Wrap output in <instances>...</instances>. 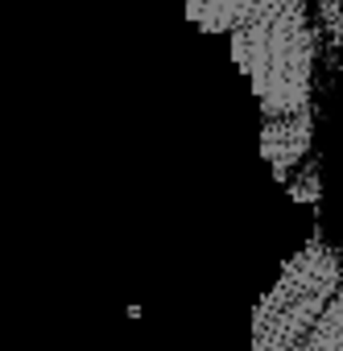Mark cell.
<instances>
[{"label": "cell", "instance_id": "3957f363", "mask_svg": "<svg viewBox=\"0 0 343 351\" xmlns=\"http://www.w3.org/2000/svg\"><path fill=\"white\" fill-rule=\"evenodd\" d=\"M310 0H187V17L203 34H240L257 21H269L277 13L302 9Z\"/></svg>", "mask_w": 343, "mask_h": 351}, {"label": "cell", "instance_id": "6da1fadb", "mask_svg": "<svg viewBox=\"0 0 343 351\" xmlns=\"http://www.w3.org/2000/svg\"><path fill=\"white\" fill-rule=\"evenodd\" d=\"M252 351H343V248L302 244L252 306Z\"/></svg>", "mask_w": 343, "mask_h": 351}, {"label": "cell", "instance_id": "8992f818", "mask_svg": "<svg viewBox=\"0 0 343 351\" xmlns=\"http://www.w3.org/2000/svg\"><path fill=\"white\" fill-rule=\"evenodd\" d=\"M289 199L294 203H318V195H322V165H318V157H306L294 173H289Z\"/></svg>", "mask_w": 343, "mask_h": 351}, {"label": "cell", "instance_id": "7a4b0ae2", "mask_svg": "<svg viewBox=\"0 0 343 351\" xmlns=\"http://www.w3.org/2000/svg\"><path fill=\"white\" fill-rule=\"evenodd\" d=\"M322 58L335 71L327 42H322V29L314 21V0L302 9L277 13L269 21H257V25L232 34V62L248 75L265 120L298 116V112L314 108Z\"/></svg>", "mask_w": 343, "mask_h": 351}, {"label": "cell", "instance_id": "277c9868", "mask_svg": "<svg viewBox=\"0 0 343 351\" xmlns=\"http://www.w3.org/2000/svg\"><path fill=\"white\" fill-rule=\"evenodd\" d=\"M310 141H314V108L261 124V157L273 165L277 182H289V173L310 157Z\"/></svg>", "mask_w": 343, "mask_h": 351}, {"label": "cell", "instance_id": "5b68a950", "mask_svg": "<svg viewBox=\"0 0 343 351\" xmlns=\"http://www.w3.org/2000/svg\"><path fill=\"white\" fill-rule=\"evenodd\" d=\"M314 21L322 29L331 62L339 66V54H343V0H314Z\"/></svg>", "mask_w": 343, "mask_h": 351}]
</instances>
